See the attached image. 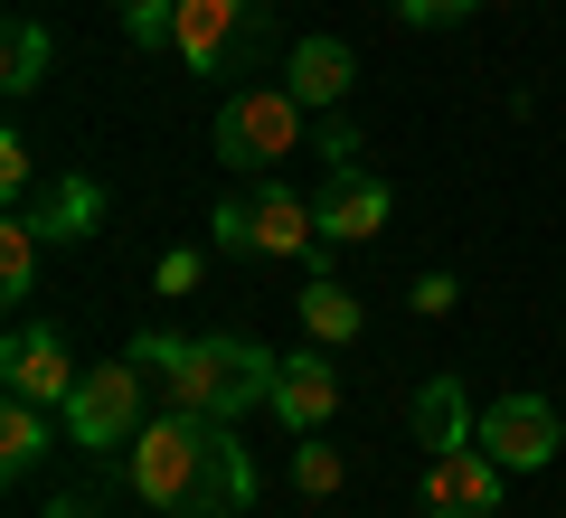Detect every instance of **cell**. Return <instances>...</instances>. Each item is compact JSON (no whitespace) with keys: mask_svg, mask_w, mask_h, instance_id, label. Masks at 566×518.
Instances as JSON below:
<instances>
[{"mask_svg":"<svg viewBox=\"0 0 566 518\" xmlns=\"http://www.w3.org/2000/svg\"><path fill=\"white\" fill-rule=\"evenodd\" d=\"M123 472H133V499L161 509V518H237L245 499H255V462H245L237 424L180 415V405L133 434Z\"/></svg>","mask_w":566,"mask_h":518,"instance_id":"6da1fadb","label":"cell"},{"mask_svg":"<svg viewBox=\"0 0 566 518\" xmlns=\"http://www.w3.org/2000/svg\"><path fill=\"white\" fill-rule=\"evenodd\" d=\"M133 368H151V378L170 387V405L180 415H208V424H237L255 415V405H274V349H255V339L237 330H208V339H180V330H142L133 339Z\"/></svg>","mask_w":566,"mask_h":518,"instance_id":"7a4b0ae2","label":"cell"},{"mask_svg":"<svg viewBox=\"0 0 566 518\" xmlns=\"http://www.w3.org/2000/svg\"><path fill=\"white\" fill-rule=\"evenodd\" d=\"M303 114L312 104L293 95V85H237V95L218 104V160L227 170H283V160L303 151Z\"/></svg>","mask_w":566,"mask_h":518,"instance_id":"3957f363","label":"cell"},{"mask_svg":"<svg viewBox=\"0 0 566 518\" xmlns=\"http://www.w3.org/2000/svg\"><path fill=\"white\" fill-rule=\"evenodd\" d=\"M142 378H133V359H114V368H85L76 378V397H66V434L85 443V453H123V443L142 434Z\"/></svg>","mask_w":566,"mask_h":518,"instance_id":"277c9868","label":"cell"},{"mask_svg":"<svg viewBox=\"0 0 566 518\" xmlns=\"http://www.w3.org/2000/svg\"><path fill=\"white\" fill-rule=\"evenodd\" d=\"M255 39H264V0H180V20H170V47L199 76H227Z\"/></svg>","mask_w":566,"mask_h":518,"instance_id":"5b68a950","label":"cell"},{"mask_svg":"<svg viewBox=\"0 0 566 518\" xmlns=\"http://www.w3.org/2000/svg\"><path fill=\"white\" fill-rule=\"evenodd\" d=\"M472 443L501 453L510 472H547L557 443H566V424H557V405H547V397H491L482 415H472Z\"/></svg>","mask_w":566,"mask_h":518,"instance_id":"8992f818","label":"cell"},{"mask_svg":"<svg viewBox=\"0 0 566 518\" xmlns=\"http://www.w3.org/2000/svg\"><path fill=\"white\" fill-rule=\"evenodd\" d=\"M501 453H482V443H453V453L424 462V518H501Z\"/></svg>","mask_w":566,"mask_h":518,"instance_id":"52a82bcc","label":"cell"},{"mask_svg":"<svg viewBox=\"0 0 566 518\" xmlns=\"http://www.w3.org/2000/svg\"><path fill=\"white\" fill-rule=\"evenodd\" d=\"M76 378H85V368L66 359V339H57V330H39V320H20V330L0 339V387H10V397H29V405H57V415H66Z\"/></svg>","mask_w":566,"mask_h":518,"instance_id":"ba28073f","label":"cell"},{"mask_svg":"<svg viewBox=\"0 0 566 518\" xmlns=\"http://www.w3.org/2000/svg\"><path fill=\"white\" fill-rule=\"evenodd\" d=\"M274 415L293 424V434H322V424L340 415V368H331L322 349H293V359L274 368Z\"/></svg>","mask_w":566,"mask_h":518,"instance_id":"9c48e42d","label":"cell"},{"mask_svg":"<svg viewBox=\"0 0 566 518\" xmlns=\"http://www.w3.org/2000/svg\"><path fill=\"white\" fill-rule=\"evenodd\" d=\"M387 180H368V170H331V189H322V245H368L387 226Z\"/></svg>","mask_w":566,"mask_h":518,"instance_id":"30bf717a","label":"cell"},{"mask_svg":"<svg viewBox=\"0 0 566 518\" xmlns=\"http://www.w3.org/2000/svg\"><path fill=\"white\" fill-rule=\"evenodd\" d=\"M29 226H39L48 245H85L104 226V189L85 180V170H57V180H48V199L29 208Z\"/></svg>","mask_w":566,"mask_h":518,"instance_id":"8fae6325","label":"cell"},{"mask_svg":"<svg viewBox=\"0 0 566 518\" xmlns=\"http://www.w3.org/2000/svg\"><path fill=\"white\" fill-rule=\"evenodd\" d=\"M349 76H359V57H349L340 39H322V29H312L293 57H283V85H293L303 104H340V95H349Z\"/></svg>","mask_w":566,"mask_h":518,"instance_id":"7c38bea8","label":"cell"},{"mask_svg":"<svg viewBox=\"0 0 566 518\" xmlns=\"http://www.w3.org/2000/svg\"><path fill=\"white\" fill-rule=\"evenodd\" d=\"M312 245H322V208H303L293 189L274 180L255 199V255H312Z\"/></svg>","mask_w":566,"mask_h":518,"instance_id":"4fadbf2b","label":"cell"},{"mask_svg":"<svg viewBox=\"0 0 566 518\" xmlns=\"http://www.w3.org/2000/svg\"><path fill=\"white\" fill-rule=\"evenodd\" d=\"M416 434H424V453L472 443V405H463V387H453V378H424L416 387Z\"/></svg>","mask_w":566,"mask_h":518,"instance_id":"5bb4252c","label":"cell"},{"mask_svg":"<svg viewBox=\"0 0 566 518\" xmlns=\"http://www.w3.org/2000/svg\"><path fill=\"white\" fill-rule=\"evenodd\" d=\"M39 462H48V405L10 397L0 405V472L20 480V472H39Z\"/></svg>","mask_w":566,"mask_h":518,"instance_id":"9a60e30c","label":"cell"},{"mask_svg":"<svg viewBox=\"0 0 566 518\" xmlns=\"http://www.w3.org/2000/svg\"><path fill=\"white\" fill-rule=\"evenodd\" d=\"M39 245H48V236L29 226V208L0 226V302H29V293H39Z\"/></svg>","mask_w":566,"mask_h":518,"instance_id":"2e32d148","label":"cell"},{"mask_svg":"<svg viewBox=\"0 0 566 518\" xmlns=\"http://www.w3.org/2000/svg\"><path fill=\"white\" fill-rule=\"evenodd\" d=\"M303 330H312V339H359V293L322 274V283L303 293Z\"/></svg>","mask_w":566,"mask_h":518,"instance_id":"e0dca14e","label":"cell"},{"mask_svg":"<svg viewBox=\"0 0 566 518\" xmlns=\"http://www.w3.org/2000/svg\"><path fill=\"white\" fill-rule=\"evenodd\" d=\"M39 76H48V29H39V20H10V39H0V85L29 95Z\"/></svg>","mask_w":566,"mask_h":518,"instance_id":"ac0fdd59","label":"cell"},{"mask_svg":"<svg viewBox=\"0 0 566 518\" xmlns=\"http://www.w3.org/2000/svg\"><path fill=\"white\" fill-rule=\"evenodd\" d=\"M208 245H218V255H255V199L208 208Z\"/></svg>","mask_w":566,"mask_h":518,"instance_id":"d6986e66","label":"cell"},{"mask_svg":"<svg viewBox=\"0 0 566 518\" xmlns=\"http://www.w3.org/2000/svg\"><path fill=\"white\" fill-rule=\"evenodd\" d=\"M293 490H312V499L340 490V453H331L322 434H303V453H293Z\"/></svg>","mask_w":566,"mask_h":518,"instance_id":"ffe728a7","label":"cell"},{"mask_svg":"<svg viewBox=\"0 0 566 518\" xmlns=\"http://www.w3.org/2000/svg\"><path fill=\"white\" fill-rule=\"evenodd\" d=\"M123 29H133V47H170V20H180V0H114Z\"/></svg>","mask_w":566,"mask_h":518,"instance_id":"44dd1931","label":"cell"},{"mask_svg":"<svg viewBox=\"0 0 566 518\" xmlns=\"http://www.w3.org/2000/svg\"><path fill=\"white\" fill-rule=\"evenodd\" d=\"M406 302H416L424 320H444L453 302H463V283H453V274H416V293H406Z\"/></svg>","mask_w":566,"mask_h":518,"instance_id":"7402d4cb","label":"cell"},{"mask_svg":"<svg viewBox=\"0 0 566 518\" xmlns=\"http://www.w3.org/2000/svg\"><path fill=\"white\" fill-rule=\"evenodd\" d=\"M29 180H39V160H29V141H20V133H0V189L20 199Z\"/></svg>","mask_w":566,"mask_h":518,"instance_id":"603a6c76","label":"cell"},{"mask_svg":"<svg viewBox=\"0 0 566 518\" xmlns=\"http://www.w3.org/2000/svg\"><path fill=\"white\" fill-rule=\"evenodd\" d=\"M151 283H161V293H189V283H199V245H170V255L151 264Z\"/></svg>","mask_w":566,"mask_h":518,"instance_id":"cb8c5ba5","label":"cell"},{"mask_svg":"<svg viewBox=\"0 0 566 518\" xmlns=\"http://www.w3.org/2000/svg\"><path fill=\"white\" fill-rule=\"evenodd\" d=\"M472 0H397V20H416V29H444V20H463Z\"/></svg>","mask_w":566,"mask_h":518,"instance_id":"d4e9b609","label":"cell"},{"mask_svg":"<svg viewBox=\"0 0 566 518\" xmlns=\"http://www.w3.org/2000/svg\"><path fill=\"white\" fill-rule=\"evenodd\" d=\"M322 160L331 170H359V133H349V123H322Z\"/></svg>","mask_w":566,"mask_h":518,"instance_id":"484cf974","label":"cell"},{"mask_svg":"<svg viewBox=\"0 0 566 518\" xmlns=\"http://www.w3.org/2000/svg\"><path fill=\"white\" fill-rule=\"evenodd\" d=\"M48 518H95V509H85V499H57V509H48Z\"/></svg>","mask_w":566,"mask_h":518,"instance_id":"4316f807","label":"cell"}]
</instances>
